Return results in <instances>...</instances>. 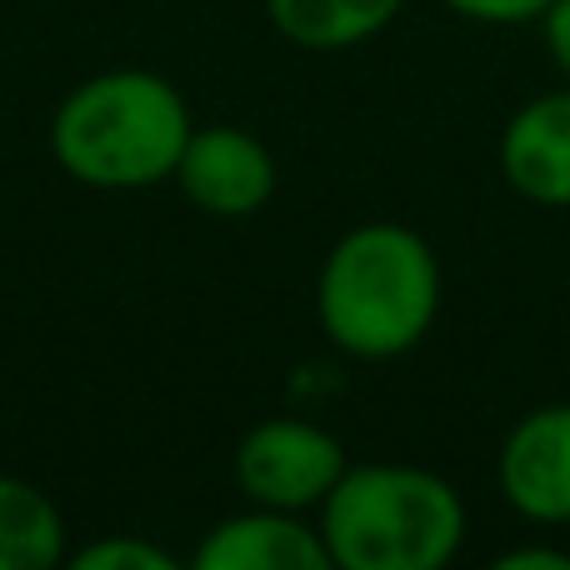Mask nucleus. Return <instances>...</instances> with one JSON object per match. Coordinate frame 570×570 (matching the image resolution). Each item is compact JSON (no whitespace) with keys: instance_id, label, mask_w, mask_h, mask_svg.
I'll return each instance as SVG.
<instances>
[{"instance_id":"nucleus-4","label":"nucleus","mask_w":570,"mask_h":570,"mask_svg":"<svg viewBox=\"0 0 570 570\" xmlns=\"http://www.w3.org/2000/svg\"><path fill=\"white\" fill-rule=\"evenodd\" d=\"M345 475V451L331 431L315 421L276 415L261 421L246 441L236 445V485L250 505L271 511H311L331 495V485Z\"/></svg>"},{"instance_id":"nucleus-1","label":"nucleus","mask_w":570,"mask_h":570,"mask_svg":"<svg viewBox=\"0 0 570 570\" xmlns=\"http://www.w3.org/2000/svg\"><path fill=\"white\" fill-rule=\"evenodd\" d=\"M190 106L156 70H106L60 100L50 120V156L90 190H146L176 180Z\"/></svg>"},{"instance_id":"nucleus-14","label":"nucleus","mask_w":570,"mask_h":570,"mask_svg":"<svg viewBox=\"0 0 570 570\" xmlns=\"http://www.w3.org/2000/svg\"><path fill=\"white\" fill-rule=\"evenodd\" d=\"M501 570H570V556L566 551H546V546H521V551H505Z\"/></svg>"},{"instance_id":"nucleus-5","label":"nucleus","mask_w":570,"mask_h":570,"mask_svg":"<svg viewBox=\"0 0 570 570\" xmlns=\"http://www.w3.org/2000/svg\"><path fill=\"white\" fill-rule=\"evenodd\" d=\"M176 186L206 216H256L276 196V156H271L266 140L240 126H196L186 150H180Z\"/></svg>"},{"instance_id":"nucleus-12","label":"nucleus","mask_w":570,"mask_h":570,"mask_svg":"<svg viewBox=\"0 0 570 570\" xmlns=\"http://www.w3.org/2000/svg\"><path fill=\"white\" fill-rule=\"evenodd\" d=\"M455 16L481 20V26H525L551 10V0H445Z\"/></svg>"},{"instance_id":"nucleus-11","label":"nucleus","mask_w":570,"mask_h":570,"mask_svg":"<svg viewBox=\"0 0 570 570\" xmlns=\"http://www.w3.org/2000/svg\"><path fill=\"white\" fill-rule=\"evenodd\" d=\"M76 570H176L180 561L166 551V546L146 541V535H106V541L80 546Z\"/></svg>"},{"instance_id":"nucleus-8","label":"nucleus","mask_w":570,"mask_h":570,"mask_svg":"<svg viewBox=\"0 0 570 570\" xmlns=\"http://www.w3.org/2000/svg\"><path fill=\"white\" fill-rule=\"evenodd\" d=\"M501 170L535 206H570V90L515 110L501 136Z\"/></svg>"},{"instance_id":"nucleus-10","label":"nucleus","mask_w":570,"mask_h":570,"mask_svg":"<svg viewBox=\"0 0 570 570\" xmlns=\"http://www.w3.org/2000/svg\"><path fill=\"white\" fill-rule=\"evenodd\" d=\"M66 561V521L40 485L0 475V570H50Z\"/></svg>"},{"instance_id":"nucleus-3","label":"nucleus","mask_w":570,"mask_h":570,"mask_svg":"<svg viewBox=\"0 0 570 570\" xmlns=\"http://www.w3.org/2000/svg\"><path fill=\"white\" fill-rule=\"evenodd\" d=\"M321 541L341 570H441L465 541V505L435 471L345 465L321 501Z\"/></svg>"},{"instance_id":"nucleus-7","label":"nucleus","mask_w":570,"mask_h":570,"mask_svg":"<svg viewBox=\"0 0 570 570\" xmlns=\"http://www.w3.org/2000/svg\"><path fill=\"white\" fill-rule=\"evenodd\" d=\"M200 570H331V551L321 541V525H305L295 511L256 505L246 515H230L200 541Z\"/></svg>"},{"instance_id":"nucleus-2","label":"nucleus","mask_w":570,"mask_h":570,"mask_svg":"<svg viewBox=\"0 0 570 570\" xmlns=\"http://www.w3.org/2000/svg\"><path fill=\"white\" fill-rule=\"evenodd\" d=\"M441 311V266L411 226H355L315 281L321 331L355 361L405 355Z\"/></svg>"},{"instance_id":"nucleus-9","label":"nucleus","mask_w":570,"mask_h":570,"mask_svg":"<svg viewBox=\"0 0 570 570\" xmlns=\"http://www.w3.org/2000/svg\"><path fill=\"white\" fill-rule=\"evenodd\" d=\"M271 26L305 50H351L381 36L401 0H266Z\"/></svg>"},{"instance_id":"nucleus-6","label":"nucleus","mask_w":570,"mask_h":570,"mask_svg":"<svg viewBox=\"0 0 570 570\" xmlns=\"http://www.w3.org/2000/svg\"><path fill=\"white\" fill-rule=\"evenodd\" d=\"M501 491L525 521H570V405H541L505 435Z\"/></svg>"},{"instance_id":"nucleus-13","label":"nucleus","mask_w":570,"mask_h":570,"mask_svg":"<svg viewBox=\"0 0 570 570\" xmlns=\"http://www.w3.org/2000/svg\"><path fill=\"white\" fill-rule=\"evenodd\" d=\"M546 46H551L556 66L570 76V0H551V10H546Z\"/></svg>"}]
</instances>
